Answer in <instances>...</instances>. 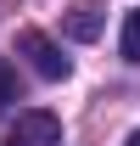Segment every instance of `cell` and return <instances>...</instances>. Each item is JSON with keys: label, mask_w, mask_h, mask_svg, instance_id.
I'll return each mask as SVG.
<instances>
[{"label": "cell", "mask_w": 140, "mask_h": 146, "mask_svg": "<svg viewBox=\"0 0 140 146\" xmlns=\"http://www.w3.org/2000/svg\"><path fill=\"white\" fill-rule=\"evenodd\" d=\"M118 51L129 56V62H140V6L123 17V34H118Z\"/></svg>", "instance_id": "277c9868"}, {"label": "cell", "mask_w": 140, "mask_h": 146, "mask_svg": "<svg viewBox=\"0 0 140 146\" xmlns=\"http://www.w3.org/2000/svg\"><path fill=\"white\" fill-rule=\"evenodd\" d=\"M123 146H140V129H135V135H129V141H123Z\"/></svg>", "instance_id": "8992f818"}, {"label": "cell", "mask_w": 140, "mask_h": 146, "mask_svg": "<svg viewBox=\"0 0 140 146\" xmlns=\"http://www.w3.org/2000/svg\"><path fill=\"white\" fill-rule=\"evenodd\" d=\"M101 23H106L101 0H73L67 11H62V28H67V39H84V45L101 34Z\"/></svg>", "instance_id": "3957f363"}, {"label": "cell", "mask_w": 140, "mask_h": 146, "mask_svg": "<svg viewBox=\"0 0 140 146\" xmlns=\"http://www.w3.org/2000/svg\"><path fill=\"white\" fill-rule=\"evenodd\" d=\"M17 51L28 56V68H34L39 79H67V56H62V45H56L51 34L22 28V34H17Z\"/></svg>", "instance_id": "6da1fadb"}, {"label": "cell", "mask_w": 140, "mask_h": 146, "mask_svg": "<svg viewBox=\"0 0 140 146\" xmlns=\"http://www.w3.org/2000/svg\"><path fill=\"white\" fill-rule=\"evenodd\" d=\"M11 96H17V73H11V62H6V56H0V107H6Z\"/></svg>", "instance_id": "5b68a950"}, {"label": "cell", "mask_w": 140, "mask_h": 146, "mask_svg": "<svg viewBox=\"0 0 140 146\" xmlns=\"http://www.w3.org/2000/svg\"><path fill=\"white\" fill-rule=\"evenodd\" d=\"M6 146H62V118L45 107L17 112V124L6 129Z\"/></svg>", "instance_id": "7a4b0ae2"}]
</instances>
